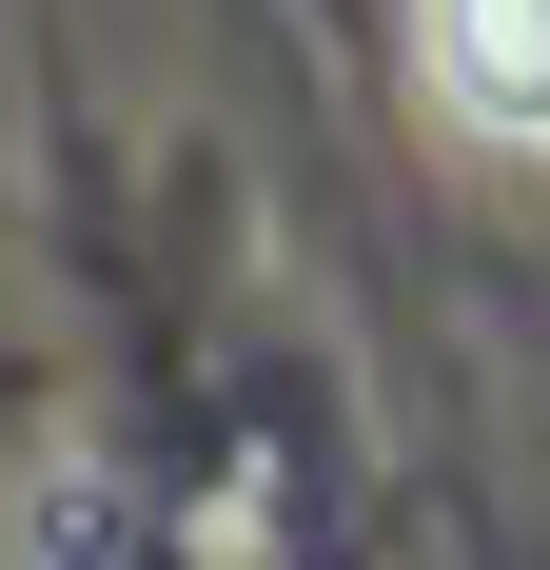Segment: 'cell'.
<instances>
[{
    "label": "cell",
    "mask_w": 550,
    "mask_h": 570,
    "mask_svg": "<svg viewBox=\"0 0 550 570\" xmlns=\"http://www.w3.org/2000/svg\"><path fill=\"white\" fill-rule=\"evenodd\" d=\"M413 59H433V118L550 158V0H413Z\"/></svg>",
    "instance_id": "1"
}]
</instances>
